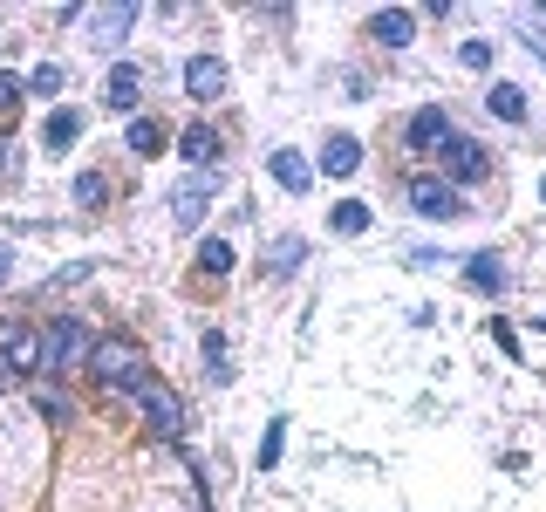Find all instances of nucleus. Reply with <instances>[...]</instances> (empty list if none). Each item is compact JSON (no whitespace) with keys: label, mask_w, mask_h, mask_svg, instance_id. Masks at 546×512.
Segmentation results:
<instances>
[{"label":"nucleus","mask_w":546,"mask_h":512,"mask_svg":"<svg viewBox=\"0 0 546 512\" xmlns=\"http://www.w3.org/2000/svg\"><path fill=\"white\" fill-rule=\"evenodd\" d=\"M89 376H96L110 396H144L151 390V355L137 349V342H96Z\"/></svg>","instance_id":"nucleus-1"},{"label":"nucleus","mask_w":546,"mask_h":512,"mask_svg":"<svg viewBox=\"0 0 546 512\" xmlns=\"http://www.w3.org/2000/svg\"><path fill=\"white\" fill-rule=\"evenodd\" d=\"M89 355H96V335H89L76 315H62L48 335H41V369H55V376H62V369H82Z\"/></svg>","instance_id":"nucleus-2"},{"label":"nucleus","mask_w":546,"mask_h":512,"mask_svg":"<svg viewBox=\"0 0 546 512\" xmlns=\"http://www.w3.org/2000/svg\"><path fill=\"white\" fill-rule=\"evenodd\" d=\"M410 212H417V219H465L471 205L458 198V185H444V178H410Z\"/></svg>","instance_id":"nucleus-3"},{"label":"nucleus","mask_w":546,"mask_h":512,"mask_svg":"<svg viewBox=\"0 0 546 512\" xmlns=\"http://www.w3.org/2000/svg\"><path fill=\"white\" fill-rule=\"evenodd\" d=\"M137 403H144V417H151V431H157V437H178V431H185V396H178V390L151 383V390L137 396Z\"/></svg>","instance_id":"nucleus-4"},{"label":"nucleus","mask_w":546,"mask_h":512,"mask_svg":"<svg viewBox=\"0 0 546 512\" xmlns=\"http://www.w3.org/2000/svg\"><path fill=\"white\" fill-rule=\"evenodd\" d=\"M212 192H219V185H212L205 171H198V178H178V185H171V219H178V226H198L205 205H212Z\"/></svg>","instance_id":"nucleus-5"},{"label":"nucleus","mask_w":546,"mask_h":512,"mask_svg":"<svg viewBox=\"0 0 546 512\" xmlns=\"http://www.w3.org/2000/svg\"><path fill=\"white\" fill-rule=\"evenodd\" d=\"M0 362H7L14 376H35L41 369V335L35 328H0Z\"/></svg>","instance_id":"nucleus-6"},{"label":"nucleus","mask_w":546,"mask_h":512,"mask_svg":"<svg viewBox=\"0 0 546 512\" xmlns=\"http://www.w3.org/2000/svg\"><path fill=\"white\" fill-rule=\"evenodd\" d=\"M185 89H192V103H219L226 96V62L219 55H192L185 62Z\"/></svg>","instance_id":"nucleus-7"},{"label":"nucleus","mask_w":546,"mask_h":512,"mask_svg":"<svg viewBox=\"0 0 546 512\" xmlns=\"http://www.w3.org/2000/svg\"><path fill=\"white\" fill-rule=\"evenodd\" d=\"M444 164H451V178H465V185H478V178L492 171V158H485L478 137H444Z\"/></svg>","instance_id":"nucleus-8"},{"label":"nucleus","mask_w":546,"mask_h":512,"mask_svg":"<svg viewBox=\"0 0 546 512\" xmlns=\"http://www.w3.org/2000/svg\"><path fill=\"white\" fill-rule=\"evenodd\" d=\"M267 171H273V185H280V192H294V198L314 185V171H308L301 151H267Z\"/></svg>","instance_id":"nucleus-9"},{"label":"nucleus","mask_w":546,"mask_h":512,"mask_svg":"<svg viewBox=\"0 0 546 512\" xmlns=\"http://www.w3.org/2000/svg\"><path fill=\"white\" fill-rule=\"evenodd\" d=\"M403 137H410V151H430V144H444V137H451V117H444V103H424V110L410 117V130H403Z\"/></svg>","instance_id":"nucleus-10"},{"label":"nucleus","mask_w":546,"mask_h":512,"mask_svg":"<svg viewBox=\"0 0 546 512\" xmlns=\"http://www.w3.org/2000/svg\"><path fill=\"white\" fill-rule=\"evenodd\" d=\"M369 35L383 41V48H410V35H417V14H410V7H383V14L369 21Z\"/></svg>","instance_id":"nucleus-11"},{"label":"nucleus","mask_w":546,"mask_h":512,"mask_svg":"<svg viewBox=\"0 0 546 512\" xmlns=\"http://www.w3.org/2000/svg\"><path fill=\"white\" fill-rule=\"evenodd\" d=\"M301 260H308V239H301V233H280V239L267 246V274H273V280H287Z\"/></svg>","instance_id":"nucleus-12"},{"label":"nucleus","mask_w":546,"mask_h":512,"mask_svg":"<svg viewBox=\"0 0 546 512\" xmlns=\"http://www.w3.org/2000/svg\"><path fill=\"white\" fill-rule=\"evenodd\" d=\"M130 21H137V7H130V0H123V7H96V14H89V28H96V41H103V48L130 35Z\"/></svg>","instance_id":"nucleus-13"},{"label":"nucleus","mask_w":546,"mask_h":512,"mask_svg":"<svg viewBox=\"0 0 546 512\" xmlns=\"http://www.w3.org/2000/svg\"><path fill=\"white\" fill-rule=\"evenodd\" d=\"M82 137V110H48V123H41V144L48 151H69Z\"/></svg>","instance_id":"nucleus-14"},{"label":"nucleus","mask_w":546,"mask_h":512,"mask_svg":"<svg viewBox=\"0 0 546 512\" xmlns=\"http://www.w3.org/2000/svg\"><path fill=\"white\" fill-rule=\"evenodd\" d=\"M471 267H465V280L478 287V294H499L506 287V267H499V253H465Z\"/></svg>","instance_id":"nucleus-15"},{"label":"nucleus","mask_w":546,"mask_h":512,"mask_svg":"<svg viewBox=\"0 0 546 512\" xmlns=\"http://www.w3.org/2000/svg\"><path fill=\"white\" fill-rule=\"evenodd\" d=\"M137 69H130V62H117V69H110V82H103V96H110V110H130V103H137Z\"/></svg>","instance_id":"nucleus-16"},{"label":"nucleus","mask_w":546,"mask_h":512,"mask_svg":"<svg viewBox=\"0 0 546 512\" xmlns=\"http://www.w3.org/2000/svg\"><path fill=\"white\" fill-rule=\"evenodd\" d=\"M178 144H185V158H192V164H212V158H219V130H212V123H192Z\"/></svg>","instance_id":"nucleus-17"},{"label":"nucleus","mask_w":546,"mask_h":512,"mask_svg":"<svg viewBox=\"0 0 546 512\" xmlns=\"http://www.w3.org/2000/svg\"><path fill=\"white\" fill-rule=\"evenodd\" d=\"M321 164H328L335 178H349L355 164H362V144H355V137H328V151H321Z\"/></svg>","instance_id":"nucleus-18"},{"label":"nucleus","mask_w":546,"mask_h":512,"mask_svg":"<svg viewBox=\"0 0 546 512\" xmlns=\"http://www.w3.org/2000/svg\"><path fill=\"white\" fill-rule=\"evenodd\" d=\"M205 376H212V383H226V376H233V349H226V335H219V328L205 335Z\"/></svg>","instance_id":"nucleus-19"},{"label":"nucleus","mask_w":546,"mask_h":512,"mask_svg":"<svg viewBox=\"0 0 546 512\" xmlns=\"http://www.w3.org/2000/svg\"><path fill=\"white\" fill-rule=\"evenodd\" d=\"M335 233H342V239L369 233V205H362V198H342V205H335Z\"/></svg>","instance_id":"nucleus-20"},{"label":"nucleus","mask_w":546,"mask_h":512,"mask_svg":"<svg viewBox=\"0 0 546 512\" xmlns=\"http://www.w3.org/2000/svg\"><path fill=\"white\" fill-rule=\"evenodd\" d=\"M485 103H492V110H499L506 123H526V96H519L512 82H492V96H485Z\"/></svg>","instance_id":"nucleus-21"},{"label":"nucleus","mask_w":546,"mask_h":512,"mask_svg":"<svg viewBox=\"0 0 546 512\" xmlns=\"http://www.w3.org/2000/svg\"><path fill=\"white\" fill-rule=\"evenodd\" d=\"M157 144H164V123H151V117L130 123V151H137V158H157Z\"/></svg>","instance_id":"nucleus-22"},{"label":"nucleus","mask_w":546,"mask_h":512,"mask_svg":"<svg viewBox=\"0 0 546 512\" xmlns=\"http://www.w3.org/2000/svg\"><path fill=\"white\" fill-rule=\"evenodd\" d=\"M198 267H205V274H233V246H226V239H205V246H198Z\"/></svg>","instance_id":"nucleus-23"},{"label":"nucleus","mask_w":546,"mask_h":512,"mask_svg":"<svg viewBox=\"0 0 546 512\" xmlns=\"http://www.w3.org/2000/svg\"><path fill=\"white\" fill-rule=\"evenodd\" d=\"M35 410L48 417V424H69V417H76V403H69L62 390H35Z\"/></svg>","instance_id":"nucleus-24"},{"label":"nucleus","mask_w":546,"mask_h":512,"mask_svg":"<svg viewBox=\"0 0 546 512\" xmlns=\"http://www.w3.org/2000/svg\"><path fill=\"white\" fill-rule=\"evenodd\" d=\"M62 82H69V76H62V62H41L35 76H28V96H62Z\"/></svg>","instance_id":"nucleus-25"},{"label":"nucleus","mask_w":546,"mask_h":512,"mask_svg":"<svg viewBox=\"0 0 546 512\" xmlns=\"http://www.w3.org/2000/svg\"><path fill=\"white\" fill-rule=\"evenodd\" d=\"M21 96H28V82L0 69V117H14V110H21Z\"/></svg>","instance_id":"nucleus-26"},{"label":"nucleus","mask_w":546,"mask_h":512,"mask_svg":"<svg viewBox=\"0 0 546 512\" xmlns=\"http://www.w3.org/2000/svg\"><path fill=\"white\" fill-rule=\"evenodd\" d=\"M103 192H110V178H103V171H82V178H76V198H82V205H103Z\"/></svg>","instance_id":"nucleus-27"},{"label":"nucleus","mask_w":546,"mask_h":512,"mask_svg":"<svg viewBox=\"0 0 546 512\" xmlns=\"http://www.w3.org/2000/svg\"><path fill=\"white\" fill-rule=\"evenodd\" d=\"M280 451H287V431H280V424H273V431L260 437V465H267V472H273V465H280Z\"/></svg>","instance_id":"nucleus-28"},{"label":"nucleus","mask_w":546,"mask_h":512,"mask_svg":"<svg viewBox=\"0 0 546 512\" xmlns=\"http://www.w3.org/2000/svg\"><path fill=\"white\" fill-rule=\"evenodd\" d=\"M458 62H465V69H492V41H465Z\"/></svg>","instance_id":"nucleus-29"},{"label":"nucleus","mask_w":546,"mask_h":512,"mask_svg":"<svg viewBox=\"0 0 546 512\" xmlns=\"http://www.w3.org/2000/svg\"><path fill=\"white\" fill-rule=\"evenodd\" d=\"M0 178H14V144L0 137Z\"/></svg>","instance_id":"nucleus-30"},{"label":"nucleus","mask_w":546,"mask_h":512,"mask_svg":"<svg viewBox=\"0 0 546 512\" xmlns=\"http://www.w3.org/2000/svg\"><path fill=\"white\" fill-rule=\"evenodd\" d=\"M14 274V246H0V280Z\"/></svg>","instance_id":"nucleus-31"},{"label":"nucleus","mask_w":546,"mask_h":512,"mask_svg":"<svg viewBox=\"0 0 546 512\" xmlns=\"http://www.w3.org/2000/svg\"><path fill=\"white\" fill-rule=\"evenodd\" d=\"M526 28H533V21H526ZM533 55H540V62H546V35H540V28H533Z\"/></svg>","instance_id":"nucleus-32"},{"label":"nucleus","mask_w":546,"mask_h":512,"mask_svg":"<svg viewBox=\"0 0 546 512\" xmlns=\"http://www.w3.org/2000/svg\"><path fill=\"white\" fill-rule=\"evenodd\" d=\"M7 383H14V369H7V362H0V390H7Z\"/></svg>","instance_id":"nucleus-33"},{"label":"nucleus","mask_w":546,"mask_h":512,"mask_svg":"<svg viewBox=\"0 0 546 512\" xmlns=\"http://www.w3.org/2000/svg\"><path fill=\"white\" fill-rule=\"evenodd\" d=\"M540 198H546V185H540Z\"/></svg>","instance_id":"nucleus-34"}]
</instances>
